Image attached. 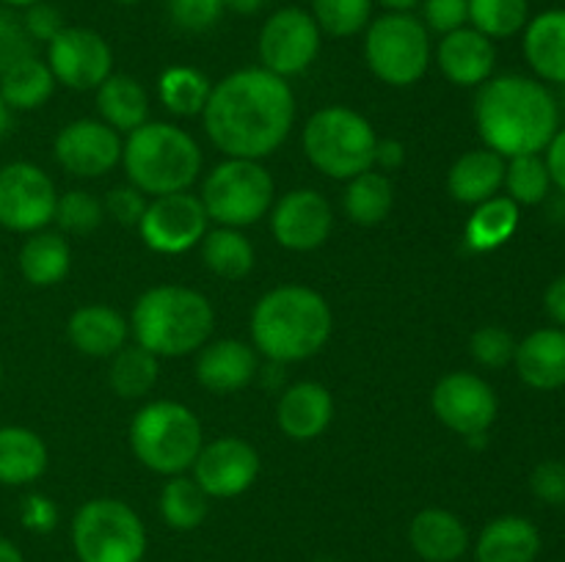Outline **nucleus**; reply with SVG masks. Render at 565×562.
<instances>
[{"instance_id":"1","label":"nucleus","mask_w":565,"mask_h":562,"mask_svg":"<svg viewBox=\"0 0 565 562\" xmlns=\"http://www.w3.org/2000/svg\"><path fill=\"white\" fill-rule=\"evenodd\" d=\"M202 121L213 147L226 158L263 160L290 136L296 94L285 77L263 66H246L215 83Z\"/></svg>"},{"instance_id":"2","label":"nucleus","mask_w":565,"mask_h":562,"mask_svg":"<svg viewBox=\"0 0 565 562\" xmlns=\"http://www.w3.org/2000/svg\"><path fill=\"white\" fill-rule=\"evenodd\" d=\"M478 88L475 125L486 147L505 160L541 154L550 147L561 125V108L544 83L524 75H497Z\"/></svg>"},{"instance_id":"3","label":"nucleus","mask_w":565,"mask_h":562,"mask_svg":"<svg viewBox=\"0 0 565 562\" xmlns=\"http://www.w3.org/2000/svg\"><path fill=\"white\" fill-rule=\"evenodd\" d=\"M248 328L254 350L285 367L323 350L334 331V314L329 301L312 287L281 284L254 303Z\"/></svg>"},{"instance_id":"4","label":"nucleus","mask_w":565,"mask_h":562,"mask_svg":"<svg viewBox=\"0 0 565 562\" xmlns=\"http://www.w3.org/2000/svg\"><path fill=\"white\" fill-rule=\"evenodd\" d=\"M215 312L207 295L193 287H149L136 301L130 331L136 345L158 358H182L199 353L213 336Z\"/></svg>"},{"instance_id":"5","label":"nucleus","mask_w":565,"mask_h":562,"mask_svg":"<svg viewBox=\"0 0 565 562\" xmlns=\"http://www.w3.org/2000/svg\"><path fill=\"white\" fill-rule=\"evenodd\" d=\"M121 165L132 187L143 196H169L191 191L202 174V149L196 138L169 121H147L127 136Z\"/></svg>"},{"instance_id":"6","label":"nucleus","mask_w":565,"mask_h":562,"mask_svg":"<svg viewBox=\"0 0 565 562\" xmlns=\"http://www.w3.org/2000/svg\"><path fill=\"white\" fill-rule=\"evenodd\" d=\"M204 444V430L196 413L177 400H152L132 417V455L149 472L177 477L196 461Z\"/></svg>"},{"instance_id":"7","label":"nucleus","mask_w":565,"mask_h":562,"mask_svg":"<svg viewBox=\"0 0 565 562\" xmlns=\"http://www.w3.org/2000/svg\"><path fill=\"white\" fill-rule=\"evenodd\" d=\"M375 136L367 116L345 105H329L303 125V154L329 180L348 182L375 165Z\"/></svg>"},{"instance_id":"8","label":"nucleus","mask_w":565,"mask_h":562,"mask_svg":"<svg viewBox=\"0 0 565 562\" xmlns=\"http://www.w3.org/2000/svg\"><path fill=\"white\" fill-rule=\"evenodd\" d=\"M70 538L77 562H143L149 545L141 516L114 496L77 507Z\"/></svg>"},{"instance_id":"9","label":"nucleus","mask_w":565,"mask_h":562,"mask_svg":"<svg viewBox=\"0 0 565 562\" xmlns=\"http://www.w3.org/2000/svg\"><path fill=\"white\" fill-rule=\"evenodd\" d=\"M430 31L414 11H386L364 28V61L381 83L408 88L430 66Z\"/></svg>"},{"instance_id":"10","label":"nucleus","mask_w":565,"mask_h":562,"mask_svg":"<svg viewBox=\"0 0 565 562\" xmlns=\"http://www.w3.org/2000/svg\"><path fill=\"white\" fill-rule=\"evenodd\" d=\"M274 176L259 160L226 158L202 182V204L210 220L230 229H246L274 207Z\"/></svg>"},{"instance_id":"11","label":"nucleus","mask_w":565,"mask_h":562,"mask_svg":"<svg viewBox=\"0 0 565 562\" xmlns=\"http://www.w3.org/2000/svg\"><path fill=\"white\" fill-rule=\"evenodd\" d=\"M320 42H323V33L315 17L301 6H285L274 11L259 31L257 50L263 69L285 80L301 75L318 58Z\"/></svg>"},{"instance_id":"12","label":"nucleus","mask_w":565,"mask_h":562,"mask_svg":"<svg viewBox=\"0 0 565 562\" xmlns=\"http://www.w3.org/2000/svg\"><path fill=\"white\" fill-rule=\"evenodd\" d=\"M58 191L44 169L28 160H14L0 169V226L20 235H33L55 218Z\"/></svg>"},{"instance_id":"13","label":"nucleus","mask_w":565,"mask_h":562,"mask_svg":"<svg viewBox=\"0 0 565 562\" xmlns=\"http://www.w3.org/2000/svg\"><path fill=\"white\" fill-rule=\"evenodd\" d=\"M207 213L202 198L193 193H169L154 196L143 209L141 224L136 226L143 246L154 253H185L207 235Z\"/></svg>"},{"instance_id":"14","label":"nucleus","mask_w":565,"mask_h":562,"mask_svg":"<svg viewBox=\"0 0 565 562\" xmlns=\"http://www.w3.org/2000/svg\"><path fill=\"white\" fill-rule=\"evenodd\" d=\"M47 66L61 86L72 91H97L114 75V50L92 28L66 25L47 44Z\"/></svg>"},{"instance_id":"15","label":"nucleus","mask_w":565,"mask_h":562,"mask_svg":"<svg viewBox=\"0 0 565 562\" xmlns=\"http://www.w3.org/2000/svg\"><path fill=\"white\" fill-rule=\"evenodd\" d=\"M430 408L447 430L458 435H486L500 413L494 389L475 372H450L434 386Z\"/></svg>"},{"instance_id":"16","label":"nucleus","mask_w":565,"mask_h":562,"mask_svg":"<svg viewBox=\"0 0 565 562\" xmlns=\"http://www.w3.org/2000/svg\"><path fill=\"white\" fill-rule=\"evenodd\" d=\"M191 468L193 479L210 499H235L257 483L263 461L257 446L248 444L246 439L221 435L210 444H202Z\"/></svg>"},{"instance_id":"17","label":"nucleus","mask_w":565,"mask_h":562,"mask_svg":"<svg viewBox=\"0 0 565 562\" xmlns=\"http://www.w3.org/2000/svg\"><path fill=\"white\" fill-rule=\"evenodd\" d=\"M121 132L105 125L103 119H75L53 141L55 163L72 176L97 180L121 163Z\"/></svg>"},{"instance_id":"18","label":"nucleus","mask_w":565,"mask_h":562,"mask_svg":"<svg viewBox=\"0 0 565 562\" xmlns=\"http://www.w3.org/2000/svg\"><path fill=\"white\" fill-rule=\"evenodd\" d=\"M334 226V209L323 193L296 187L270 207V231L287 251H315L323 246Z\"/></svg>"},{"instance_id":"19","label":"nucleus","mask_w":565,"mask_h":562,"mask_svg":"<svg viewBox=\"0 0 565 562\" xmlns=\"http://www.w3.org/2000/svg\"><path fill=\"white\" fill-rule=\"evenodd\" d=\"M436 64L452 86L478 88L494 77L497 47L489 36L475 31L472 25H463L441 36L436 47Z\"/></svg>"},{"instance_id":"20","label":"nucleus","mask_w":565,"mask_h":562,"mask_svg":"<svg viewBox=\"0 0 565 562\" xmlns=\"http://www.w3.org/2000/svg\"><path fill=\"white\" fill-rule=\"evenodd\" d=\"M259 369V353L243 339H210L196 356V380L213 395L246 389Z\"/></svg>"},{"instance_id":"21","label":"nucleus","mask_w":565,"mask_h":562,"mask_svg":"<svg viewBox=\"0 0 565 562\" xmlns=\"http://www.w3.org/2000/svg\"><path fill=\"white\" fill-rule=\"evenodd\" d=\"M334 419V397L318 380L287 386L276 406V424L290 441H315Z\"/></svg>"},{"instance_id":"22","label":"nucleus","mask_w":565,"mask_h":562,"mask_svg":"<svg viewBox=\"0 0 565 562\" xmlns=\"http://www.w3.org/2000/svg\"><path fill=\"white\" fill-rule=\"evenodd\" d=\"M408 543L423 562H458L472 545L461 518L445 507H425L408 523Z\"/></svg>"},{"instance_id":"23","label":"nucleus","mask_w":565,"mask_h":562,"mask_svg":"<svg viewBox=\"0 0 565 562\" xmlns=\"http://www.w3.org/2000/svg\"><path fill=\"white\" fill-rule=\"evenodd\" d=\"M66 336H70L72 347L83 356L110 358L127 345L130 323L119 309L105 306V303H86L70 314Z\"/></svg>"},{"instance_id":"24","label":"nucleus","mask_w":565,"mask_h":562,"mask_svg":"<svg viewBox=\"0 0 565 562\" xmlns=\"http://www.w3.org/2000/svg\"><path fill=\"white\" fill-rule=\"evenodd\" d=\"M516 372L530 389L555 391L565 386V328H539L516 342Z\"/></svg>"},{"instance_id":"25","label":"nucleus","mask_w":565,"mask_h":562,"mask_svg":"<svg viewBox=\"0 0 565 562\" xmlns=\"http://www.w3.org/2000/svg\"><path fill=\"white\" fill-rule=\"evenodd\" d=\"M505 163L508 160L489 147L469 149L447 171V193L458 204H469V207L500 196L502 182H505Z\"/></svg>"},{"instance_id":"26","label":"nucleus","mask_w":565,"mask_h":562,"mask_svg":"<svg viewBox=\"0 0 565 562\" xmlns=\"http://www.w3.org/2000/svg\"><path fill=\"white\" fill-rule=\"evenodd\" d=\"M539 554L541 532L524 516L494 518L475 540V562H535Z\"/></svg>"},{"instance_id":"27","label":"nucleus","mask_w":565,"mask_h":562,"mask_svg":"<svg viewBox=\"0 0 565 562\" xmlns=\"http://www.w3.org/2000/svg\"><path fill=\"white\" fill-rule=\"evenodd\" d=\"M522 50L530 69L546 83L565 86V9H550L530 17Z\"/></svg>"},{"instance_id":"28","label":"nucleus","mask_w":565,"mask_h":562,"mask_svg":"<svg viewBox=\"0 0 565 562\" xmlns=\"http://www.w3.org/2000/svg\"><path fill=\"white\" fill-rule=\"evenodd\" d=\"M50 452L42 435L22 424L0 428V485L22 488L33 485L47 472Z\"/></svg>"},{"instance_id":"29","label":"nucleus","mask_w":565,"mask_h":562,"mask_svg":"<svg viewBox=\"0 0 565 562\" xmlns=\"http://www.w3.org/2000/svg\"><path fill=\"white\" fill-rule=\"evenodd\" d=\"M20 273L33 287H55L72 268V248L61 231L39 229L20 248Z\"/></svg>"},{"instance_id":"30","label":"nucleus","mask_w":565,"mask_h":562,"mask_svg":"<svg viewBox=\"0 0 565 562\" xmlns=\"http://www.w3.org/2000/svg\"><path fill=\"white\" fill-rule=\"evenodd\" d=\"M97 110L105 125L130 136L149 121V94L136 77L110 75L97 88Z\"/></svg>"},{"instance_id":"31","label":"nucleus","mask_w":565,"mask_h":562,"mask_svg":"<svg viewBox=\"0 0 565 562\" xmlns=\"http://www.w3.org/2000/svg\"><path fill=\"white\" fill-rule=\"evenodd\" d=\"M519 220H522L519 204L508 196H494L483 204H475L472 215L463 226V240L478 253L497 251L516 235Z\"/></svg>"},{"instance_id":"32","label":"nucleus","mask_w":565,"mask_h":562,"mask_svg":"<svg viewBox=\"0 0 565 562\" xmlns=\"http://www.w3.org/2000/svg\"><path fill=\"white\" fill-rule=\"evenodd\" d=\"M348 218L359 226H379L395 207V185L390 176L379 169L348 180L345 196H342Z\"/></svg>"},{"instance_id":"33","label":"nucleus","mask_w":565,"mask_h":562,"mask_svg":"<svg viewBox=\"0 0 565 562\" xmlns=\"http://www.w3.org/2000/svg\"><path fill=\"white\" fill-rule=\"evenodd\" d=\"M55 91V77L50 72L47 61L31 58L20 61L11 69L0 75V97L9 105V110H36L53 97Z\"/></svg>"},{"instance_id":"34","label":"nucleus","mask_w":565,"mask_h":562,"mask_svg":"<svg viewBox=\"0 0 565 562\" xmlns=\"http://www.w3.org/2000/svg\"><path fill=\"white\" fill-rule=\"evenodd\" d=\"M202 262L207 264L210 273L221 275V279H243L254 270V246L241 229H230V226H218V229H207L202 237Z\"/></svg>"},{"instance_id":"35","label":"nucleus","mask_w":565,"mask_h":562,"mask_svg":"<svg viewBox=\"0 0 565 562\" xmlns=\"http://www.w3.org/2000/svg\"><path fill=\"white\" fill-rule=\"evenodd\" d=\"M160 518L166 527L177 532H191L204 523L210 512V496L199 488V483L188 474L169 477V483L160 490Z\"/></svg>"},{"instance_id":"36","label":"nucleus","mask_w":565,"mask_h":562,"mask_svg":"<svg viewBox=\"0 0 565 562\" xmlns=\"http://www.w3.org/2000/svg\"><path fill=\"white\" fill-rule=\"evenodd\" d=\"M160 375V358L141 345H125L110 356L108 383L121 400H138L154 389Z\"/></svg>"},{"instance_id":"37","label":"nucleus","mask_w":565,"mask_h":562,"mask_svg":"<svg viewBox=\"0 0 565 562\" xmlns=\"http://www.w3.org/2000/svg\"><path fill=\"white\" fill-rule=\"evenodd\" d=\"M213 83L196 66H169L158 80V97L174 116H199L207 105Z\"/></svg>"},{"instance_id":"38","label":"nucleus","mask_w":565,"mask_h":562,"mask_svg":"<svg viewBox=\"0 0 565 562\" xmlns=\"http://www.w3.org/2000/svg\"><path fill=\"white\" fill-rule=\"evenodd\" d=\"M530 22V0H469V25L483 36L511 39Z\"/></svg>"},{"instance_id":"39","label":"nucleus","mask_w":565,"mask_h":562,"mask_svg":"<svg viewBox=\"0 0 565 562\" xmlns=\"http://www.w3.org/2000/svg\"><path fill=\"white\" fill-rule=\"evenodd\" d=\"M502 187L508 191V198L519 204V207H535V204L546 202L552 187L550 169L541 154H519L505 163V182Z\"/></svg>"},{"instance_id":"40","label":"nucleus","mask_w":565,"mask_h":562,"mask_svg":"<svg viewBox=\"0 0 565 562\" xmlns=\"http://www.w3.org/2000/svg\"><path fill=\"white\" fill-rule=\"evenodd\" d=\"M309 14L318 22L320 33L348 39L364 33L373 20V0H312Z\"/></svg>"},{"instance_id":"41","label":"nucleus","mask_w":565,"mask_h":562,"mask_svg":"<svg viewBox=\"0 0 565 562\" xmlns=\"http://www.w3.org/2000/svg\"><path fill=\"white\" fill-rule=\"evenodd\" d=\"M53 220L66 235H92V231H97L103 226L105 207L94 193L66 191L64 196H58Z\"/></svg>"},{"instance_id":"42","label":"nucleus","mask_w":565,"mask_h":562,"mask_svg":"<svg viewBox=\"0 0 565 562\" xmlns=\"http://www.w3.org/2000/svg\"><path fill=\"white\" fill-rule=\"evenodd\" d=\"M469 356L475 358V364L489 369H502L508 364H513L516 356V339H513L511 331H505L502 325H483L472 334L469 339Z\"/></svg>"},{"instance_id":"43","label":"nucleus","mask_w":565,"mask_h":562,"mask_svg":"<svg viewBox=\"0 0 565 562\" xmlns=\"http://www.w3.org/2000/svg\"><path fill=\"white\" fill-rule=\"evenodd\" d=\"M171 22L180 31L204 33L221 20L224 14V0H166Z\"/></svg>"},{"instance_id":"44","label":"nucleus","mask_w":565,"mask_h":562,"mask_svg":"<svg viewBox=\"0 0 565 562\" xmlns=\"http://www.w3.org/2000/svg\"><path fill=\"white\" fill-rule=\"evenodd\" d=\"M33 44L36 42L28 36L22 20H17L14 14H3V11H0V75H3L6 69H11L14 64H20V61L36 55L33 53Z\"/></svg>"},{"instance_id":"45","label":"nucleus","mask_w":565,"mask_h":562,"mask_svg":"<svg viewBox=\"0 0 565 562\" xmlns=\"http://www.w3.org/2000/svg\"><path fill=\"white\" fill-rule=\"evenodd\" d=\"M419 20L430 33L445 36V33L469 25V0H423Z\"/></svg>"},{"instance_id":"46","label":"nucleus","mask_w":565,"mask_h":562,"mask_svg":"<svg viewBox=\"0 0 565 562\" xmlns=\"http://www.w3.org/2000/svg\"><path fill=\"white\" fill-rule=\"evenodd\" d=\"M149 198L143 196L138 187L132 185H119L110 187L108 196H105L103 207L108 213V218H114L119 226H138L143 218V209H147Z\"/></svg>"},{"instance_id":"47","label":"nucleus","mask_w":565,"mask_h":562,"mask_svg":"<svg viewBox=\"0 0 565 562\" xmlns=\"http://www.w3.org/2000/svg\"><path fill=\"white\" fill-rule=\"evenodd\" d=\"M530 490L544 505H565V463L563 461H541L530 474Z\"/></svg>"},{"instance_id":"48","label":"nucleus","mask_w":565,"mask_h":562,"mask_svg":"<svg viewBox=\"0 0 565 562\" xmlns=\"http://www.w3.org/2000/svg\"><path fill=\"white\" fill-rule=\"evenodd\" d=\"M22 25H25L28 36H31L33 42L44 44L53 42V39L66 28L64 14H61L53 3H47V0H39V3L28 6L25 14H22Z\"/></svg>"},{"instance_id":"49","label":"nucleus","mask_w":565,"mask_h":562,"mask_svg":"<svg viewBox=\"0 0 565 562\" xmlns=\"http://www.w3.org/2000/svg\"><path fill=\"white\" fill-rule=\"evenodd\" d=\"M20 521H22V527L31 529V532L47 534V532H53L55 523H58V507H55V501L50 499V496L31 494L22 499Z\"/></svg>"},{"instance_id":"50","label":"nucleus","mask_w":565,"mask_h":562,"mask_svg":"<svg viewBox=\"0 0 565 562\" xmlns=\"http://www.w3.org/2000/svg\"><path fill=\"white\" fill-rule=\"evenodd\" d=\"M546 169H550L552 185L561 187V193H565V127L555 132V138L546 147Z\"/></svg>"},{"instance_id":"51","label":"nucleus","mask_w":565,"mask_h":562,"mask_svg":"<svg viewBox=\"0 0 565 562\" xmlns=\"http://www.w3.org/2000/svg\"><path fill=\"white\" fill-rule=\"evenodd\" d=\"M403 160H406V147H403L401 141H395V138H379L373 169L395 171V169H401Z\"/></svg>"},{"instance_id":"52","label":"nucleus","mask_w":565,"mask_h":562,"mask_svg":"<svg viewBox=\"0 0 565 562\" xmlns=\"http://www.w3.org/2000/svg\"><path fill=\"white\" fill-rule=\"evenodd\" d=\"M544 306H546V314H550L561 328H565V273L557 275V279L546 287Z\"/></svg>"},{"instance_id":"53","label":"nucleus","mask_w":565,"mask_h":562,"mask_svg":"<svg viewBox=\"0 0 565 562\" xmlns=\"http://www.w3.org/2000/svg\"><path fill=\"white\" fill-rule=\"evenodd\" d=\"M265 0H224V9L226 11H235L241 17H252L263 9Z\"/></svg>"},{"instance_id":"54","label":"nucleus","mask_w":565,"mask_h":562,"mask_svg":"<svg viewBox=\"0 0 565 562\" xmlns=\"http://www.w3.org/2000/svg\"><path fill=\"white\" fill-rule=\"evenodd\" d=\"M0 562H25L22 551L9 538H0Z\"/></svg>"},{"instance_id":"55","label":"nucleus","mask_w":565,"mask_h":562,"mask_svg":"<svg viewBox=\"0 0 565 562\" xmlns=\"http://www.w3.org/2000/svg\"><path fill=\"white\" fill-rule=\"evenodd\" d=\"M373 3L384 6L386 11H414L423 0H373Z\"/></svg>"},{"instance_id":"56","label":"nucleus","mask_w":565,"mask_h":562,"mask_svg":"<svg viewBox=\"0 0 565 562\" xmlns=\"http://www.w3.org/2000/svg\"><path fill=\"white\" fill-rule=\"evenodd\" d=\"M9 130H11V110H9V105L3 102V97H0V143L6 141Z\"/></svg>"},{"instance_id":"57","label":"nucleus","mask_w":565,"mask_h":562,"mask_svg":"<svg viewBox=\"0 0 565 562\" xmlns=\"http://www.w3.org/2000/svg\"><path fill=\"white\" fill-rule=\"evenodd\" d=\"M3 6H11V9H28V6L39 3V0H0Z\"/></svg>"},{"instance_id":"58","label":"nucleus","mask_w":565,"mask_h":562,"mask_svg":"<svg viewBox=\"0 0 565 562\" xmlns=\"http://www.w3.org/2000/svg\"><path fill=\"white\" fill-rule=\"evenodd\" d=\"M116 3H119V6H136V3H141V0H116Z\"/></svg>"},{"instance_id":"59","label":"nucleus","mask_w":565,"mask_h":562,"mask_svg":"<svg viewBox=\"0 0 565 562\" xmlns=\"http://www.w3.org/2000/svg\"><path fill=\"white\" fill-rule=\"evenodd\" d=\"M0 383H3V358H0Z\"/></svg>"},{"instance_id":"60","label":"nucleus","mask_w":565,"mask_h":562,"mask_svg":"<svg viewBox=\"0 0 565 562\" xmlns=\"http://www.w3.org/2000/svg\"><path fill=\"white\" fill-rule=\"evenodd\" d=\"M0 284H3V264H0Z\"/></svg>"}]
</instances>
